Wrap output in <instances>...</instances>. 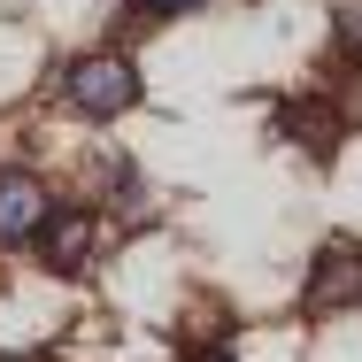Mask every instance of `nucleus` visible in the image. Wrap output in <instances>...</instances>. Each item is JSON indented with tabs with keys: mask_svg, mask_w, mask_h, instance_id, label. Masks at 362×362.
I'll list each match as a JSON object with an SVG mask.
<instances>
[{
	"mask_svg": "<svg viewBox=\"0 0 362 362\" xmlns=\"http://www.w3.org/2000/svg\"><path fill=\"white\" fill-rule=\"evenodd\" d=\"M62 100H70L77 116H93V124H108V116L139 108V70H132V54H116V47L77 54L70 77H62Z\"/></svg>",
	"mask_w": 362,
	"mask_h": 362,
	"instance_id": "f257e3e1",
	"label": "nucleus"
},
{
	"mask_svg": "<svg viewBox=\"0 0 362 362\" xmlns=\"http://www.w3.org/2000/svg\"><path fill=\"white\" fill-rule=\"evenodd\" d=\"M47 185L31 177V170H0V239L16 247V239H39L47 231Z\"/></svg>",
	"mask_w": 362,
	"mask_h": 362,
	"instance_id": "f03ea898",
	"label": "nucleus"
},
{
	"mask_svg": "<svg viewBox=\"0 0 362 362\" xmlns=\"http://www.w3.org/2000/svg\"><path fill=\"white\" fill-rule=\"evenodd\" d=\"M308 300H316V308L362 300V247H324V255H316V278H308Z\"/></svg>",
	"mask_w": 362,
	"mask_h": 362,
	"instance_id": "7ed1b4c3",
	"label": "nucleus"
},
{
	"mask_svg": "<svg viewBox=\"0 0 362 362\" xmlns=\"http://www.w3.org/2000/svg\"><path fill=\"white\" fill-rule=\"evenodd\" d=\"M39 262L47 270H85L93 262V216H47V231H39Z\"/></svg>",
	"mask_w": 362,
	"mask_h": 362,
	"instance_id": "20e7f679",
	"label": "nucleus"
},
{
	"mask_svg": "<svg viewBox=\"0 0 362 362\" xmlns=\"http://www.w3.org/2000/svg\"><path fill=\"white\" fill-rule=\"evenodd\" d=\"M146 16H185V8H201V0H139Z\"/></svg>",
	"mask_w": 362,
	"mask_h": 362,
	"instance_id": "39448f33",
	"label": "nucleus"
},
{
	"mask_svg": "<svg viewBox=\"0 0 362 362\" xmlns=\"http://www.w3.org/2000/svg\"><path fill=\"white\" fill-rule=\"evenodd\" d=\"M185 362H239V355H223V347H201V355H185Z\"/></svg>",
	"mask_w": 362,
	"mask_h": 362,
	"instance_id": "423d86ee",
	"label": "nucleus"
}]
</instances>
